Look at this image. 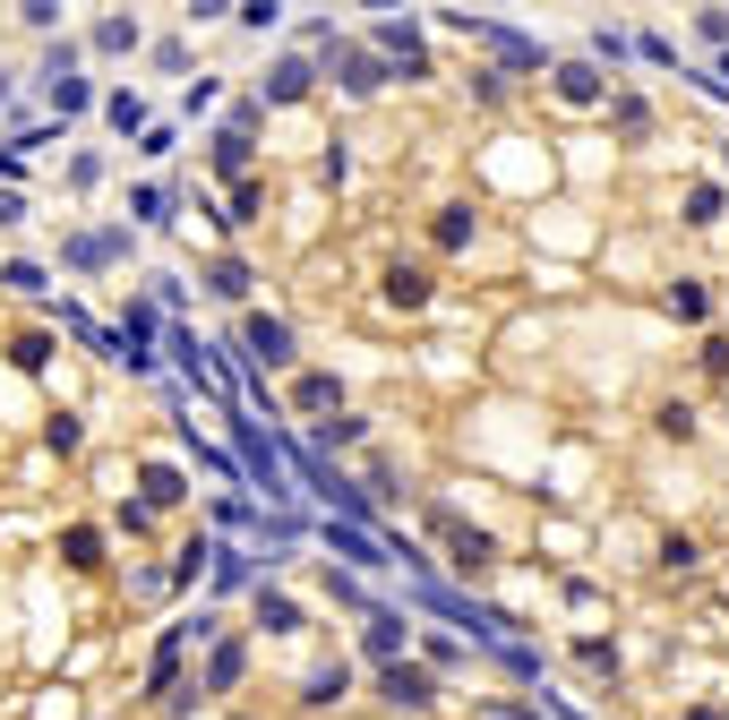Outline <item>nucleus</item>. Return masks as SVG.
Masks as SVG:
<instances>
[{
  "mask_svg": "<svg viewBox=\"0 0 729 720\" xmlns=\"http://www.w3.org/2000/svg\"><path fill=\"white\" fill-rule=\"evenodd\" d=\"M130 224H86V232H69L61 240V266L69 275H112V266H130Z\"/></svg>",
  "mask_w": 729,
  "mask_h": 720,
  "instance_id": "obj_1",
  "label": "nucleus"
},
{
  "mask_svg": "<svg viewBox=\"0 0 729 720\" xmlns=\"http://www.w3.org/2000/svg\"><path fill=\"white\" fill-rule=\"evenodd\" d=\"M233 446H240V472H249V481H258V497H266V506H284V515H292V472H284V463H275V446H266V438H258V421H240V412H233Z\"/></svg>",
  "mask_w": 729,
  "mask_h": 720,
  "instance_id": "obj_2",
  "label": "nucleus"
},
{
  "mask_svg": "<svg viewBox=\"0 0 729 720\" xmlns=\"http://www.w3.org/2000/svg\"><path fill=\"white\" fill-rule=\"evenodd\" d=\"M430 532H446V557H455V575H490L497 566V541L481 524H464L446 497H430Z\"/></svg>",
  "mask_w": 729,
  "mask_h": 720,
  "instance_id": "obj_3",
  "label": "nucleus"
},
{
  "mask_svg": "<svg viewBox=\"0 0 729 720\" xmlns=\"http://www.w3.org/2000/svg\"><path fill=\"white\" fill-rule=\"evenodd\" d=\"M369 52L387 61V78H430V43H421L412 18H378V27H369Z\"/></svg>",
  "mask_w": 729,
  "mask_h": 720,
  "instance_id": "obj_4",
  "label": "nucleus"
},
{
  "mask_svg": "<svg viewBox=\"0 0 729 720\" xmlns=\"http://www.w3.org/2000/svg\"><path fill=\"white\" fill-rule=\"evenodd\" d=\"M318 52H327V69H335V86H343V95H378V86H387V61H378V52H369V43H343V34H318Z\"/></svg>",
  "mask_w": 729,
  "mask_h": 720,
  "instance_id": "obj_5",
  "label": "nucleus"
},
{
  "mask_svg": "<svg viewBox=\"0 0 729 720\" xmlns=\"http://www.w3.org/2000/svg\"><path fill=\"white\" fill-rule=\"evenodd\" d=\"M446 27L455 34H472V43H490L506 69H541V43L532 34H515V27H497V18H472V9H446Z\"/></svg>",
  "mask_w": 729,
  "mask_h": 720,
  "instance_id": "obj_6",
  "label": "nucleus"
},
{
  "mask_svg": "<svg viewBox=\"0 0 729 720\" xmlns=\"http://www.w3.org/2000/svg\"><path fill=\"white\" fill-rule=\"evenodd\" d=\"M378 695H387V703H396V712H438V678L430 669H421V660H387V669H378Z\"/></svg>",
  "mask_w": 729,
  "mask_h": 720,
  "instance_id": "obj_7",
  "label": "nucleus"
},
{
  "mask_svg": "<svg viewBox=\"0 0 729 720\" xmlns=\"http://www.w3.org/2000/svg\"><path fill=\"white\" fill-rule=\"evenodd\" d=\"M240 352L266 360V369H292L300 343H292V327H284V318H266V309H240Z\"/></svg>",
  "mask_w": 729,
  "mask_h": 720,
  "instance_id": "obj_8",
  "label": "nucleus"
},
{
  "mask_svg": "<svg viewBox=\"0 0 729 720\" xmlns=\"http://www.w3.org/2000/svg\"><path fill=\"white\" fill-rule=\"evenodd\" d=\"M318 541H327V549L343 557L352 575H387V566H396V549H387L378 532H361V524H327V532H318Z\"/></svg>",
  "mask_w": 729,
  "mask_h": 720,
  "instance_id": "obj_9",
  "label": "nucleus"
},
{
  "mask_svg": "<svg viewBox=\"0 0 729 720\" xmlns=\"http://www.w3.org/2000/svg\"><path fill=\"white\" fill-rule=\"evenodd\" d=\"M378 300H387V309H430L438 275H430V266H412V258H396L387 275H378Z\"/></svg>",
  "mask_w": 729,
  "mask_h": 720,
  "instance_id": "obj_10",
  "label": "nucleus"
},
{
  "mask_svg": "<svg viewBox=\"0 0 729 720\" xmlns=\"http://www.w3.org/2000/svg\"><path fill=\"white\" fill-rule=\"evenodd\" d=\"M403 644H412V618H403V609H369V618H361V652L378 660V669L403 660Z\"/></svg>",
  "mask_w": 729,
  "mask_h": 720,
  "instance_id": "obj_11",
  "label": "nucleus"
},
{
  "mask_svg": "<svg viewBox=\"0 0 729 720\" xmlns=\"http://www.w3.org/2000/svg\"><path fill=\"white\" fill-rule=\"evenodd\" d=\"M550 86H558V103H575V112L609 103V78H600V61H558V69H550Z\"/></svg>",
  "mask_w": 729,
  "mask_h": 720,
  "instance_id": "obj_12",
  "label": "nucleus"
},
{
  "mask_svg": "<svg viewBox=\"0 0 729 720\" xmlns=\"http://www.w3.org/2000/svg\"><path fill=\"white\" fill-rule=\"evenodd\" d=\"M309 86H318V61H300V52H284V61L258 78L266 103H309Z\"/></svg>",
  "mask_w": 729,
  "mask_h": 720,
  "instance_id": "obj_13",
  "label": "nucleus"
},
{
  "mask_svg": "<svg viewBox=\"0 0 729 720\" xmlns=\"http://www.w3.org/2000/svg\"><path fill=\"white\" fill-rule=\"evenodd\" d=\"M240 678H249V644H215V652H206V669H198V687H189V695H233Z\"/></svg>",
  "mask_w": 729,
  "mask_h": 720,
  "instance_id": "obj_14",
  "label": "nucleus"
},
{
  "mask_svg": "<svg viewBox=\"0 0 729 720\" xmlns=\"http://www.w3.org/2000/svg\"><path fill=\"white\" fill-rule=\"evenodd\" d=\"M206 292L233 300V309H249V292H258V266L240 258V249H233V258H215V266H206Z\"/></svg>",
  "mask_w": 729,
  "mask_h": 720,
  "instance_id": "obj_15",
  "label": "nucleus"
},
{
  "mask_svg": "<svg viewBox=\"0 0 729 720\" xmlns=\"http://www.w3.org/2000/svg\"><path fill=\"white\" fill-rule=\"evenodd\" d=\"M249 592H258V626L266 635H300V626H309V609H300L284 584H249Z\"/></svg>",
  "mask_w": 729,
  "mask_h": 720,
  "instance_id": "obj_16",
  "label": "nucleus"
},
{
  "mask_svg": "<svg viewBox=\"0 0 729 720\" xmlns=\"http://www.w3.org/2000/svg\"><path fill=\"white\" fill-rule=\"evenodd\" d=\"M206 164L224 172V181H249V164H258V137H240V130H215V146H206Z\"/></svg>",
  "mask_w": 729,
  "mask_h": 720,
  "instance_id": "obj_17",
  "label": "nucleus"
},
{
  "mask_svg": "<svg viewBox=\"0 0 729 720\" xmlns=\"http://www.w3.org/2000/svg\"><path fill=\"white\" fill-rule=\"evenodd\" d=\"M137 43H146V34H137V18H95L78 52H103V61H121V52H137Z\"/></svg>",
  "mask_w": 729,
  "mask_h": 720,
  "instance_id": "obj_18",
  "label": "nucleus"
},
{
  "mask_svg": "<svg viewBox=\"0 0 729 720\" xmlns=\"http://www.w3.org/2000/svg\"><path fill=\"white\" fill-rule=\"evenodd\" d=\"M52 352H61V335H52V327L9 335V369H27V378H43V369H52Z\"/></svg>",
  "mask_w": 729,
  "mask_h": 720,
  "instance_id": "obj_19",
  "label": "nucleus"
},
{
  "mask_svg": "<svg viewBox=\"0 0 729 720\" xmlns=\"http://www.w3.org/2000/svg\"><path fill=\"white\" fill-rule=\"evenodd\" d=\"M181 497H189V472H181V463H146V497H137V506L164 515V506H181Z\"/></svg>",
  "mask_w": 729,
  "mask_h": 720,
  "instance_id": "obj_20",
  "label": "nucleus"
},
{
  "mask_svg": "<svg viewBox=\"0 0 729 720\" xmlns=\"http://www.w3.org/2000/svg\"><path fill=\"white\" fill-rule=\"evenodd\" d=\"M112 335H121V343H130V352H146V343H155V335H164V309H155V300L137 292L130 309H121V327H112Z\"/></svg>",
  "mask_w": 729,
  "mask_h": 720,
  "instance_id": "obj_21",
  "label": "nucleus"
},
{
  "mask_svg": "<svg viewBox=\"0 0 729 720\" xmlns=\"http://www.w3.org/2000/svg\"><path fill=\"white\" fill-rule=\"evenodd\" d=\"M43 103H52L61 121H78V112H95V86H86V78L69 69V78H43Z\"/></svg>",
  "mask_w": 729,
  "mask_h": 720,
  "instance_id": "obj_22",
  "label": "nucleus"
},
{
  "mask_svg": "<svg viewBox=\"0 0 729 720\" xmlns=\"http://www.w3.org/2000/svg\"><path fill=\"white\" fill-rule=\"evenodd\" d=\"M343 695H352V669H343V660H327V669H309L300 703H309V712H327V703H343Z\"/></svg>",
  "mask_w": 729,
  "mask_h": 720,
  "instance_id": "obj_23",
  "label": "nucleus"
},
{
  "mask_svg": "<svg viewBox=\"0 0 729 720\" xmlns=\"http://www.w3.org/2000/svg\"><path fill=\"white\" fill-rule=\"evenodd\" d=\"M361 438H369L361 412H335V421H318V438H300V446H309V455H335V446H361Z\"/></svg>",
  "mask_w": 729,
  "mask_h": 720,
  "instance_id": "obj_24",
  "label": "nucleus"
},
{
  "mask_svg": "<svg viewBox=\"0 0 729 720\" xmlns=\"http://www.w3.org/2000/svg\"><path fill=\"white\" fill-rule=\"evenodd\" d=\"M472 232H481L472 206H438V215H430V240H438V249H472Z\"/></svg>",
  "mask_w": 729,
  "mask_h": 720,
  "instance_id": "obj_25",
  "label": "nucleus"
},
{
  "mask_svg": "<svg viewBox=\"0 0 729 720\" xmlns=\"http://www.w3.org/2000/svg\"><path fill=\"white\" fill-rule=\"evenodd\" d=\"M137 224H155V232L172 224V189H164V181H137V189H130V232Z\"/></svg>",
  "mask_w": 729,
  "mask_h": 720,
  "instance_id": "obj_26",
  "label": "nucleus"
},
{
  "mask_svg": "<svg viewBox=\"0 0 729 720\" xmlns=\"http://www.w3.org/2000/svg\"><path fill=\"white\" fill-rule=\"evenodd\" d=\"M61 566L95 575V566H103V532H95V524H69V532H61Z\"/></svg>",
  "mask_w": 729,
  "mask_h": 720,
  "instance_id": "obj_27",
  "label": "nucleus"
},
{
  "mask_svg": "<svg viewBox=\"0 0 729 720\" xmlns=\"http://www.w3.org/2000/svg\"><path fill=\"white\" fill-rule=\"evenodd\" d=\"M103 121H112L121 137H146V95H130V86H112V95H103Z\"/></svg>",
  "mask_w": 729,
  "mask_h": 720,
  "instance_id": "obj_28",
  "label": "nucleus"
},
{
  "mask_svg": "<svg viewBox=\"0 0 729 720\" xmlns=\"http://www.w3.org/2000/svg\"><path fill=\"white\" fill-rule=\"evenodd\" d=\"M609 130L644 146V137H653V103H644V95H609Z\"/></svg>",
  "mask_w": 729,
  "mask_h": 720,
  "instance_id": "obj_29",
  "label": "nucleus"
},
{
  "mask_svg": "<svg viewBox=\"0 0 729 720\" xmlns=\"http://www.w3.org/2000/svg\"><path fill=\"white\" fill-rule=\"evenodd\" d=\"M292 403H300V412H335V403H343V387H335L327 369H300V378H292Z\"/></svg>",
  "mask_w": 729,
  "mask_h": 720,
  "instance_id": "obj_30",
  "label": "nucleus"
},
{
  "mask_svg": "<svg viewBox=\"0 0 729 720\" xmlns=\"http://www.w3.org/2000/svg\"><path fill=\"white\" fill-rule=\"evenodd\" d=\"M206 566H215V592H240V584H258V566H249V549H206Z\"/></svg>",
  "mask_w": 729,
  "mask_h": 720,
  "instance_id": "obj_31",
  "label": "nucleus"
},
{
  "mask_svg": "<svg viewBox=\"0 0 729 720\" xmlns=\"http://www.w3.org/2000/svg\"><path fill=\"white\" fill-rule=\"evenodd\" d=\"M669 318H687V327H696V318H712V292H704L696 275H678V284H669Z\"/></svg>",
  "mask_w": 729,
  "mask_h": 720,
  "instance_id": "obj_32",
  "label": "nucleus"
},
{
  "mask_svg": "<svg viewBox=\"0 0 729 720\" xmlns=\"http://www.w3.org/2000/svg\"><path fill=\"white\" fill-rule=\"evenodd\" d=\"M43 446H52V455H78V446H86L78 412H52V421H43Z\"/></svg>",
  "mask_w": 729,
  "mask_h": 720,
  "instance_id": "obj_33",
  "label": "nucleus"
},
{
  "mask_svg": "<svg viewBox=\"0 0 729 720\" xmlns=\"http://www.w3.org/2000/svg\"><path fill=\"white\" fill-rule=\"evenodd\" d=\"M687 224H721V181H696V189H687Z\"/></svg>",
  "mask_w": 729,
  "mask_h": 720,
  "instance_id": "obj_34",
  "label": "nucleus"
},
{
  "mask_svg": "<svg viewBox=\"0 0 729 720\" xmlns=\"http://www.w3.org/2000/svg\"><path fill=\"white\" fill-rule=\"evenodd\" d=\"M258 206H266V189H258V181H240V189H233V215H224V232H249V224H258Z\"/></svg>",
  "mask_w": 729,
  "mask_h": 720,
  "instance_id": "obj_35",
  "label": "nucleus"
},
{
  "mask_svg": "<svg viewBox=\"0 0 729 720\" xmlns=\"http://www.w3.org/2000/svg\"><path fill=\"white\" fill-rule=\"evenodd\" d=\"M0 284H9V292H27V300H43V266H34V258H9V266H0Z\"/></svg>",
  "mask_w": 729,
  "mask_h": 720,
  "instance_id": "obj_36",
  "label": "nucleus"
},
{
  "mask_svg": "<svg viewBox=\"0 0 729 720\" xmlns=\"http://www.w3.org/2000/svg\"><path fill=\"white\" fill-rule=\"evenodd\" d=\"M455 660H464V644H455V635H421V669H455Z\"/></svg>",
  "mask_w": 729,
  "mask_h": 720,
  "instance_id": "obj_37",
  "label": "nucleus"
},
{
  "mask_svg": "<svg viewBox=\"0 0 729 720\" xmlns=\"http://www.w3.org/2000/svg\"><path fill=\"white\" fill-rule=\"evenodd\" d=\"M696 532H669V541H661V566H669V575H687V566H696Z\"/></svg>",
  "mask_w": 729,
  "mask_h": 720,
  "instance_id": "obj_38",
  "label": "nucleus"
},
{
  "mask_svg": "<svg viewBox=\"0 0 729 720\" xmlns=\"http://www.w3.org/2000/svg\"><path fill=\"white\" fill-rule=\"evenodd\" d=\"M240 27H249V34H275V27H284V9H275V0H240Z\"/></svg>",
  "mask_w": 729,
  "mask_h": 720,
  "instance_id": "obj_39",
  "label": "nucleus"
},
{
  "mask_svg": "<svg viewBox=\"0 0 729 720\" xmlns=\"http://www.w3.org/2000/svg\"><path fill=\"white\" fill-rule=\"evenodd\" d=\"M103 172H112L103 155H78V164H69V189H78V197H86V189H103Z\"/></svg>",
  "mask_w": 729,
  "mask_h": 720,
  "instance_id": "obj_40",
  "label": "nucleus"
},
{
  "mask_svg": "<svg viewBox=\"0 0 729 720\" xmlns=\"http://www.w3.org/2000/svg\"><path fill=\"white\" fill-rule=\"evenodd\" d=\"M661 438H678V446H687V438H696V412H687V403H661Z\"/></svg>",
  "mask_w": 729,
  "mask_h": 720,
  "instance_id": "obj_41",
  "label": "nucleus"
},
{
  "mask_svg": "<svg viewBox=\"0 0 729 720\" xmlns=\"http://www.w3.org/2000/svg\"><path fill=\"white\" fill-rule=\"evenodd\" d=\"M575 652H584V669H618V644H600V635H584Z\"/></svg>",
  "mask_w": 729,
  "mask_h": 720,
  "instance_id": "obj_42",
  "label": "nucleus"
},
{
  "mask_svg": "<svg viewBox=\"0 0 729 720\" xmlns=\"http://www.w3.org/2000/svg\"><path fill=\"white\" fill-rule=\"evenodd\" d=\"M696 34H704V43H729V9H704V18H696Z\"/></svg>",
  "mask_w": 729,
  "mask_h": 720,
  "instance_id": "obj_43",
  "label": "nucleus"
},
{
  "mask_svg": "<svg viewBox=\"0 0 729 720\" xmlns=\"http://www.w3.org/2000/svg\"><path fill=\"white\" fill-rule=\"evenodd\" d=\"M481 720H541L532 703H481Z\"/></svg>",
  "mask_w": 729,
  "mask_h": 720,
  "instance_id": "obj_44",
  "label": "nucleus"
},
{
  "mask_svg": "<svg viewBox=\"0 0 729 720\" xmlns=\"http://www.w3.org/2000/svg\"><path fill=\"white\" fill-rule=\"evenodd\" d=\"M704 369H721V378H729V335H712V343H704Z\"/></svg>",
  "mask_w": 729,
  "mask_h": 720,
  "instance_id": "obj_45",
  "label": "nucleus"
},
{
  "mask_svg": "<svg viewBox=\"0 0 729 720\" xmlns=\"http://www.w3.org/2000/svg\"><path fill=\"white\" fill-rule=\"evenodd\" d=\"M0 224H27V197L18 189H0Z\"/></svg>",
  "mask_w": 729,
  "mask_h": 720,
  "instance_id": "obj_46",
  "label": "nucleus"
},
{
  "mask_svg": "<svg viewBox=\"0 0 729 720\" xmlns=\"http://www.w3.org/2000/svg\"><path fill=\"white\" fill-rule=\"evenodd\" d=\"M0 112H9V78H0Z\"/></svg>",
  "mask_w": 729,
  "mask_h": 720,
  "instance_id": "obj_47",
  "label": "nucleus"
},
{
  "mask_svg": "<svg viewBox=\"0 0 729 720\" xmlns=\"http://www.w3.org/2000/svg\"><path fill=\"white\" fill-rule=\"evenodd\" d=\"M721 78H729V52H721ZM721 95H729V86H721Z\"/></svg>",
  "mask_w": 729,
  "mask_h": 720,
  "instance_id": "obj_48",
  "label": "nucleus"
},
{
  "mask_svg": "<svg viewBox=\"0 0 729 720\" xmlns=\"http://www.w3.org/2000/svg\"><path fill=\"white\" fill-rule=\"evenodd\" d=\"M687 720H721V712H687Z\"/></svg>",
  "mask_w": 729,
  "mask_h": 720,
  "instance_id": "obj_49",
  "label": "nucleus"
}]
</instances>
